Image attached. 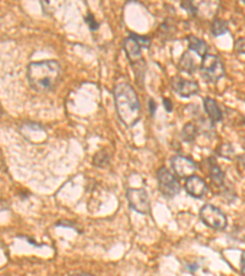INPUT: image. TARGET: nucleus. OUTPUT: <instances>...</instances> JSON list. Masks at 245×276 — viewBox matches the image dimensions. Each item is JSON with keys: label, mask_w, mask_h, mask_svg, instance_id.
Instances as JSON below:
<instances>
[{"label": "nucleus", "mask_w": 245, "mask_h": 276, "mask_svg": "<svg viewBox=\"0 0 245 276\" xmlns=\"http://www.w3.org/2000/svg\"><path fill=\"white\" fill-rule=\"evenodd\" d=\"M61 78V68L57 60L33 62L27 67V80L32 90L40 94L57 87Z\"/></svg>", "instance_id": "nucleus-1"}, {"label": "nucleus", "mask_w": 245, "mask_h": 276, "mask_svg": "<svg viewBox=\"0 0 245 276\" xmlns=\"http://www.w3.org/2000/svg\"><path fill=\"white\" fill-rule=\"evenodd\" d=\"M239 162H240L241 165H243L244 167H245V154H244V155L239 156Z\"/></svg>", "instance_id": "nucleus-26"}, {"label": "nucleus", "mask_w": 245, "mask_h": 276, "mask_svg": "<svg viewBox=\"0 0 245 276\" xmlns=\"http://www.w3.org/2000/svg\"><path fill=\"white\" fill-rule=\"evenodd\" d=\"M182 8L184 9V10H187L190 15H193V16H196V15H197L196 3L188 2V0H185V2L182 3Z\"/></svg>", "instance_id": "nucleus-20"}, {"label": "nucleus", "mask_w": 245, "mask_h": 276, "mask_svg": "<svg viewBox=\"0 0 245 276\" xmlns=\"http://www.w3.org/2000/svg\"><path fill=\"white\" fill-rule=\"evenodd\" d=\"M149 107H150V113H151L153 115V114H155V112H156V107H157V105H156L155 101L150 100L149 101Z\"/></svg>", "instance_id": "nucleus-25"}, {"label": "nucleus", "mask_w": 245, "mask_h": 276, "mask_svg": "<svg viewBox=\"0 0 245 276\" xmlns=\"http://www.w3.org/2000/svg\"><path fill=\"white\" fill-rule=\"evenodd\" d=\"M240 272H241V275L245 276V252L241 253V257H240Z\"/></svg>", "instance_id": "nucleus-24"}, {"label": "nucleus", "mask_w": 245, "mask_h": 276, "mask_svg": "<svg viewBox=\"0 0 245 276\" xmlns=\"http://www.w3.org/2000/svg\"><path fill=\"white\" fill-rule=\"evenodd\" d=\"M126 198H128L129 205L132 210L138 213H149L151 210V203L150 198L147 195V192L144 188H130L126 192Z\"/></svg>", "instance_id": "nucleus-7"}, {"label": "nucleus", "mask_w": 245, "mask_h": 276, "mask_svg": "<svg viewBox=\"0 0 245 276\" xmlns=\"http://www.w3.org/2000/svg\"><path fill=\"white\" fill-rule=\"evenodd\" d=\"M109 161H111V155L106 150L99 151L93 157V165L97 167H106L109 165Z\"/></svg>", "instance_id": "nucleus-18"}, {"label": "nucleus", "mask_w": 245, "mask_h": 276, "mask_svg": "<svg viewBox=\"0 0 245 276\" xmlns=\"http://www.w3.org/2000/svg\"><path fill=\"white\" fill-rule=\"evenodd\" d=\"M203 107H205V111L207 113L208 118L214 123H218V121H222L223 119V113L221 111L220 106L214 99H209V97H206L203 100Z\"/></svg>", "instance_id": "nucleus-12"}, {"label": "nucleus", "mask_w": 245, "mask_h": 276, "mask_svg": "<svg viewBox=\"0 0 245 276\" xmlns=\"http://www.w3.org/2000/svg\"><path fill=\"white\" fill-rule=\"evenodd\" d=\"M243 3H244V4H245V0H243Z\"/></svg>", "instance_id": "nucleus-29"}, {"label": "nucleus", "mask_w": 245, "mask_h": 276, "mask_svg": "<svg viewBox=\"0 0 245 276\" xmlns=\"http://www.w3.org/2000/svg\"><path fill=\"white\" fill-rule=\"evenodd\" d=\"M243 146H244V149H245V139H244V141H243Z\"/></svg>", "instance_id": "nucleus-28"}, {"label": "nucleus", "mask_w": 245, "mask_h": 276, "mask_svg": "<svg viewBox=\"0 0 245 276\" xmlns=\"http://www.w3.org/2000/svg\"><path fill=\"white\" fill-rule=\"evenodd\" d=\"M151 41L146 36H140L131 34L126 37L123 42V48L125 50L126 55L132 63L138 60H143V49L149 48Z\"/></svg>", "instance_id": "nucleus-4"}, {"label": "nucleus", "mask_w": 245, "mask_h": 276, "mask_svg": "<svg viewBox=\"0 0 245 276\" xmlns=\"http://www.w3.org/2000/svg\"><path fill=\"white\" fill-rule=\"evenodd\" d=\"M200 219L206 226L214 230H224L227 227V218L218 207L211 204H205L200 209Z\"/></svg>", "instance_id": "nucleus-5"}, {"label": "nucleus", "mask_w": 245, "mask_h": 276, "mask_svg": "<svg viewBox=\"0 0 245 276\" xmlns=\"http://www.w3.org/2000/svg\"><path fill=\"white\" fill-rule=\"evenodd\" d=\"M209 177H211V180L214 182L215 186L217 187H221L224 182L223 171L221 170L220 166H218L215 161H212L211 167H209Z\"/></svg>", "instance_id": "nucleus-15"}, {"label": "nucleus", "mask_w": 245, "mask_h": 276, "mask_svg": "<svg viewBox=\"0 0 245 276\" xmlns=\"http://www.w3.org/2000/svg\"><path fill=\"white\" fill-rule=\"evenodd\" d=\"M70 276H93V275L86 274V272H81V274H73V275H70Z\"/></svg>", "instance_id": "nucleus-27"}, {"label": "nucleus", "mask_w": 245, "mask_h": 276, "mask_svg": "<svg viewBox=\"0 0 245 276\" xmlns=\"http://www.w3.org/2000/svg\"><path fill=\"white\" fill-rule=\"evenodd\" d=\"M32 129H33V127H32V123H25L21 128V133H22L23 136L31 133V135L26 138L28 141H31V142H42L43 140H46V138H47L46 130H44L43 128L40 126V124H38L34 132Z\"/></svg>", "instance_id": "nucleus-11"}, {"label": "nucleus", "mask_w": 245, "mask_h": 276, "mask_svg": "<svg viewBox=\"0 0 245 276\" xmlns=\"http://www.w3.org/2000/svg\"><path fill=\"white\" fill-rule=\"evenodd\" d=\"M196 68L197 64L194 55L190 52H185L181 57V60H179V69L184 71V73L193 74L196 70Z\"/></svg>", "instance_id": "nucleus-14"}, {"label": "nucleus", "mask_w": 245, "mask_h": 276, "mask_svg": "<svg viewBox=\"0 0 245 276\" xmlns=\"http://www.w3.org/2000/svg\"><path fill=\"white\" fill-rule=\"evenodd\" d=\"M163 106H164V108H166V111L167 112H172L173 111V105H172V102H170L169 100L168 99H164L163 100Z\"/></svg>", "instance_id": "nucleus-23"}, {"label": "nucleus", "mask_w": 245, "mask_h": 276, "mask_svg": "<svg viewBox=\"0 0 245 276\" xmlns=\"http://www.w3.org/2000/svg\"><path fill=\"white\" fill-rule=\"evenodd\" d=\"M200 74L206 82H217L224 76V65L220 57L207 54L202 58L200 64Z\"/></svg>", "instance_id": "nucleus-3"}, {"label": "nucleus", "mask_w": 245, "mask_h": 276, "mask_svg": "<svg viewBox=\"0 0 245 276\" xmlns=\"http://www.w3.org/2000/svg\"><path fill=\"white\" fill-rule=\"evenodd\" d=\"M172 170L179 178H190L196 171V163L185 156H174L170 161Z\"/></svg>", "instance_id": "nucleus-8"}, {"label": "nucleus", "mask_w": 245, "mask_h": 276, "mask_svg": "<svg viewBox=\"0 0 245 276\" xmlns=\"http://www.w3.org/2000/svg\"><path fill=\"white\" fill-rule=\"evenodd\" d=\"M114 103L119 119L128 128H132L140 121V101L131 85L120 82L113 90Z\"/></svg>", "instance_id": "nucleus-2"}, {"label": "nucleus", "mask_w": 245, "mask_h": 276, "mask_svg": "<svg viewBox=\"0 0 245 276\" xmlns=\"http://www.w3.org/2000/svg\"><path fill=\"white\" fill-rule=\"evenodd\" d=\"M85 21H86V23L88 25V27H90L91 31H97V29L99 28V23L96 21V19H94V16L91 13L87 14Z\"/></svg>", "instance_id": "nucleus-21"}, {"label": "nucleus", "mask_w": 245, "mask_h": 276, "mask_svg": "<svg viewBox=\"0 0 245 276\" xmlns=\"http://www.w3.org/2000/svg\"><path fill=\"white\" fill-rule=\"evenodd\" d=\"M188 43H189V49H190L191 52H195L197 55H200V57H202V58L207 55L208 46L205 41L200 40V38H197L196 36L190 35V36H188Z\"/></svg>", "instance_id": "nucleus-13"}, {"label": "nucleus", "mask_w": 245, "mask_h": 276, "mask_svg": "<svg viewBox=\"0 0 245 276\" xmlns=\"http://www.w3.org/2000/svg\"><path fill=\"white\" fill-rule=\"evenodd\" d=\"M228 32V23L224 20L216 19L214 20L211 23V35L215 36V37H218V36H222Z\"/></svg>", "instance_id": "nucleus-16"}, {"label": "nucleus", "mask_w": 245, "mask_h": 276, "mask_svg": "<svg viewBox=\"0 0 245 276\" xmlns=\"http://www.w3.org/2000/svg\"><path fill=\"white\" fill-rule=\"evenodd\" d=\"M234 48L240 54H245V38H239L234 44Z\"/></svg>", "instance_id": "nucleus-22"}, {"label": "nucleus", "mask_w": 245, "mask_h": 276, "mask_svg": "<svg viewBox=\"0 0 245 276\" xmlns=\"http://www.w3.org/2000/svg\"><path fill=\"white\" fill-rule=\"evenodd\" d=\"M185 191L193 198L201 199L206 194V192H207V184H206L202 178L193 176L188 178L187 182H185Z\"/></svg>", "instance_id": "nucleus-10"}, {"label": "nucleus", "mask_w": 245, "mask_h": 276, "mask_svg": "<svg viewBox=\"0 0 245 276\" xmlns=\"http://www.w3.org/2000/svg\"><path fill=\"white\" fill-rule=\"evenodd\" d=\"M183 139L185 141H194L195 138L197 135V128L194 123H188L185 124L184 128H183Z\"/></svg>", "instance_id": "nucleus-17"}, {"label": "nucleus", "mask_w": 245, "mask_h": 276, "mask_svg": "<svg viewBox=\"0 0 245 276\" xmlns=\"http://www.w3.org/2000/svg\"><path fill=\"white\" fill-rule=\"evenodd\" d=\"M173 91L182 97H191L197 95L200 91L199 84L194 80L183 79L181 76H174L170 81Z\"/></svg>", "instance_id": "nucleus-9"}, {"label": "nucleus", "mask_w": 245, "mask_h": 276, "mask_svg": "<svg viewBox=\"0 0 245 276\" xmlns=\"http://www.w3.org/2000/svg\"><path fill=\"white\" fill-rule=\"evenodd\" d=\"M218 155L224 157V159L231 160L232 157L235 155V152H234V149H233V146L231 144H223L220 146V150H218Z\"/></svg>", "instance_id": "nucleus-19"}, {"label": "nucleus", "mask_w": 245, "mask_h": 276, "mask_svg": "<svg viewBox=\"0 0 245 276\" xmlns=\"http://www.w3.org/2000/svg\"><path fill=\"white\" fill-rule=\"evenodd\" d=\"M157 180L159 192L166 198H173L181 192V184L174 174L170 173L167 168L162 167L157 172Z\"/></svg>", "instance_id": "nucleus-6"}]
</instances>
